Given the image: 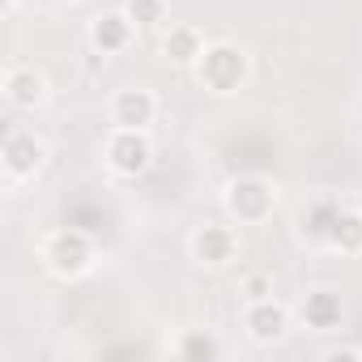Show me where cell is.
Here are the masks:
<instances>
[{
  "mask_svg": "<svg viewBox=\"0 0 362 362\" xmlns=\"http://www.w3.org/2000/svg\"><path fill=\"white\" fill-rule=\"evenodd\" d=\"M197 81L209 90V94H239L243 86H247V77H252V60H247V52L239 47V43H230V39H214L209 47H205V56L197 60Z\"/></svg>",
  "mask_w": 362,
  "mask_h": 362,
  "instance_id": "cell-1",
  "label": "cell"
},
{
  "mask_svg": "<svg viewBox=\"0 0 362 362\" xmlns=\"http://www.w3.org/2000/svg\"><path fill=\"white\" fill-rule=\"evenodd\" d=\"M39 260H43V269H47L52 277L77 281V277H86V273L94 269L98 247H94V239H90L86 230L64 226V230H52V235L39 243Z\"/></svg>",
  "mask_w": 362,
  "mask_h": 362,
  "instance_id": "cell-2",
  "label": "cell"
},
{
  "mask_svg": "<svg viewBox=\"0 0 362 362\" xmlns=\"http://www.w3.org/2000/svg\"><path fill=\"white\" fill-rule=\"evenodd\" d=\"M222 209L235 226H264L277 214V188L264 175H235L222 192Z\"/></svg>",
  "mask_w": 362,
  "mask_h": 362,
  "instance_id": "cell-3",
  "label": "cell"
},
{
  "mask_svg": "<svg viewBox=\"0 0 362 362\" xmlns=\"http://www.w3.org/2000/svg\"><path fill=\"white\" fill-rule=\"evenodd\" d=\"M47 141L35 132V128H9L5 145H0V166H5V188L18 192L22 184H30V179L43 175L47 166Z\"/></svg>",
  "mask_w": 362,
  "mask_h": 362,
  "instance_id": "cell-4",
  "label": "cell"
},
{
  "mask_svg": "<svg viewBox=\"0 0 362 362\" xmlns=\"http://www.w3.org/2000/svg\"><path fill=\"white\" fill-rule=\"evenodd\" d=\"M103 158L111 166V175L119 179H136L153 166V136L149 128H111L103 141Z\"/></svg>",
  "mask_w": 362,
  "mask_h": 362,
  "instance_id": "cell-5",
  "label": "cell"
},
{
  "mask_svg": "<svg viewBox=\"0 0 362 362\" xmlns=\"http://www.w3.org/2000/svg\"><path fill=\"white\" fill-rule=\"evenodd\" d=\"M47 98H52V81H47V73H43L39 64L13 60V64L5 69V103H9L13 111H39Z\"/></svg>",
  "mask_w": 362,
  "mask_h": 362,
  "instance_id": "cell-6",
  "label": "cell"
},
{
  "mask_svg": "<svg viewBox=\"0 0 362 362\" xmlns=\"http://www.w3.org/2000/svg\"><path fill=\"white\" fill-rule=\"evenodd\" d=\"M290 324H294V315H290V307H286L281 298H256V303L243 307V332H247V341H256V345H277V341H286Z\"/></svg>",
  "mask_w": 362,
  "mask_h": 362,
  "instance_id": "cell-7",
  "label": "cell"
},
{
  "mask_svg": "<svg viewBox=\"0 0 362 362\" xmlns=\"http://www.w3.org/2000/svg\"><path fill=\"white\" fill-rule=\"evenodd\" d=\"M86 39H90V47H94L98 56H124V52L132 47V39H136V22H132L128 9L119 5V9L98 13V18L90 22Z\"/></svg>",
  "mask_w": 362,
  "mask_h": 362,
  "instance_id": "cell-8",
  "label": "cell"
},
{
  "mask_svg": "<svg viewBox=\"0 0 362 362\" xmlns=\"http://www.w3.org/2000/svg\"><path fill=\"white\" fill-rule=\"evenodd\" d=\"M107 115H111V128H149L158 119V94L145 86H124L111 94Z\"/></svg>",
  "mask_w": 362,
  "mask_h": 362,
  "instance_id": "cell-9",
  "label": "cell"
},
{
  "mask_svg": "<svg viewBox=\"0 0 362 362\" xmlns=\"http://www.w3.org/2000/svg\"><path fill=\"white\" fill-rule=\"evenodd\" d=\"M239 256V230L235 226H222V222H209L192 235V260L205 264V269H226L230 260Z\"/></svg>",
  "mask_w": 362,
  "mask_h": 362,
  "instance_id": "cell-10",
  "label": "cell"
},
{
  "mask_svg": "<svg viewBox=\"0 0 362 362\" xmlns=\"http://www.w3.org/2000/svg\"><path fill=\"white\" fill-rule=\"evenodd\" d=\"M298 315H303V324H307V328H315V332H332V328H341V320H345V303H341V294H337V290L315 286V290H307V294H303Z\"/></svg>",
  "mask_w": 362,
  "mask_h": 362,
  "instance_id": "cell-11",
  "label": "cell"
},
{
  "mask_svg": "<svg viewBox=\"0 0 362 362\" xmlns=\"http://www.w3.org/2000/svg\"><path fill=\"white\" fill-rule=\"evenodd\" d=\"M341 209H345V205H341L337 197H315V201L303 209V218H298V239L328 252V235H332V222H337Z\"/></svg>",
  "mask_w": 362,
  "mask_h": 362,
  "instance_id": "cell-12",
  "label": "cell"
},
{
  "mask_svg": "<svg viewBox=\"0 0 362 362\" xmlns=\"http://www.w3.org/2000/svg\"><path fill=\"white\" fill-rule=\"evenodd\" d=\"M205 47H209V39L197 26H188V22H179V26H170L162 35V56L170 64H179V69H197V60L205 56Z\"/></svg>",
  "mask_w": 362,
  "mask_h": 362,
  "instance_id": "cell-13",
  "label": "cell"
},
{
  "mask_svg": "<svg viewBox=\"0 0 362 362\" xmlns=\"http://www.w3.org/2000/svg\"><path fill=\"white\" fill-rule=\"evenodd\" d=\"M328 252L337 256H362V209H341L328 235Z\"/></svg>",
  "mask_w": 362,
  "mask_h": 362,
  "instance_id": "cell-14",
  "label": "cell"
},
{
  "mask_svg": "<svg viewBox=\"0 0 362 362\" xmlns=\"http://www.w3.org/2000/svg\"><path fill=\"white\" fill-rule=\"evenodd\" d=\"M124 9L136 22V30H158V26H166V13H170L166 0H124Z\"/></svg>",
  "mask_w": 362,
  "mask_h": 362,
  "instance_id": "cell-15",
  "label": "cell"
},
{
  "mask_svg": "<svg viewBox=\"0 0 362 362\" xmlns=\"http://www.w3.org/2000/svg\"><path fill=\"white\" fill-rule=\"evenodd\" d=\"M175 354H179V358H205V362H209V358H222V345H218L205 328H188L184 341L175 345Z\"/></svg>",
  "mask_w": 362,
  "mask_h": 362,
  "instance_id": "cell-16",
  "label": "cell"
},
{
  "mask_svg": "<svg viewBox=\"0 0 362 362\" xmlns=\"http://www.w3.org/2000/svg\"><path fill=\"white\" fill-rule=\"evenodd\" d=\"M243 298H247V303L273 298V277H269V273H247V277H243Z\"/></svg>",
  "mask_w": 362,
  "mask_h": 362,
  "instance_id": "cell-17",
  "label": "cell"
},
{
  "mask_svg": "<svg viewBox=\"0 0 362 362\" xmlns=\"http://www.w3.org/2000/svg\"><path fill=\"white\" fill-rule=\"evenodd\" d=\"M320 358H328V362H362V345H332V349H324Z\"/></svg>",
  "mask_w": 362,
  "mask_h": 362,
  "instance_id": "cell-18",
  "label": "cell"
},
{
  "mask_svg": "<svg viewBox=\"0 0 362 362\" xmlns=\"http://www.w3.org/2000/svg\"><path fill=\"white\" fill-rule=\"evenodd\" d=\"M13 13H18V0H5V9H0V18H5V22H9Z\"/></svg>",
  "mask_w": 362,
  "mask_h": 362,
  "instance_id": "cell-19",
  "label": "cell"
},
{
  "mask_svg": "<svg viewBox=\"0 0 362 362\" xmlns=\"http://www.w3.org/2000/svg\"><path fill=\"white\" fill-rule=\"evenodd\" d=\"M69 5H73V0H69Z\"/></svg>",
  "mask_w": 362,
  "mask_h": 362,
  "instance_id": "cell-20",
  "label": "cell"
}]
</instances>
